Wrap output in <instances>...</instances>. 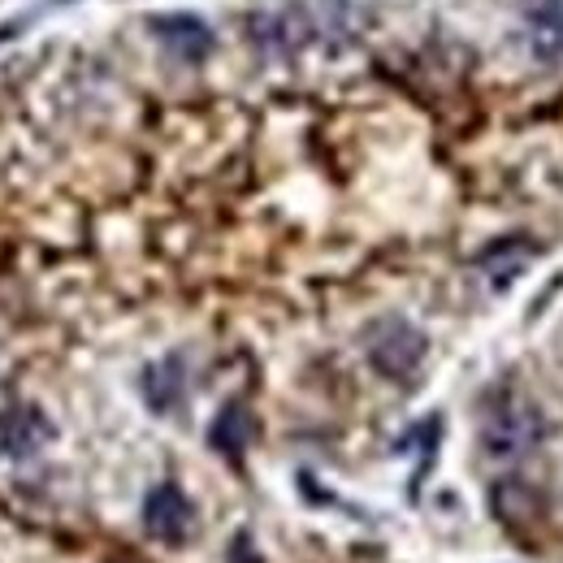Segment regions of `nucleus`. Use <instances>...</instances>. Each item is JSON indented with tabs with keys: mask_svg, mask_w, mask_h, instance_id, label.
I'll return each instance as SVG.
<instances>
[{
	"mask_svg": "<svg viewBox=\"0 0 563 563\" xmlns=\"http://www.w3.org/2000/svg\"><path fill=\"white\" fill-rule=\"evenodd\" d=\"M520 26L533 62H547V66L563 62V0H529L520 13Z\"/></svg>",
	"mask_w": 563,
	"mask_h": 563,
	"instance_id": "39448f33",
	"label": "nucleus"
},
{
	"mask_svg": "<svg viewBox=\"0 0 563 563\" xmlns=\"http://www.w3.org/2000/svg\"><path fill=\"white\" fill-rule=\"evenodd\" d=\"M247 438H252V417H247L239 404H230V408L212 421V446H217L221 455H230V460H239V455H243Z\"/></svg>",
	"mask_w": 563,
	"mask_h": 563,
	"instance_id": "0eeeda50",
	"label": "nucleus"
},
{
	"mask_svg": "<svg viewBox=\"0 0 563 563\" xmlns=\"http://www.w3.org/2000/svg\"><path fill=\"white\" fill-rule=\"evenodd\" d=\"M143 390H147V404H152L156 412H169V408L178 404V395H183V364H178V355L152 364V368L143 373Z\"/></svg>",
	"mask_w": 563,
	"mask_h": 563,
	"instance_id": "423d86ee",
	"label": "nucleus"
},
{
	"mask_svg": "<svg viewBox=\"0 0 563 563\" xmlns=\"http://www.w3.org/2000/svg\"><path fill=\"white\" fill-rule=\"evenodd\" d=\"M143 529L147 538L165 542V547H183L196 529V507L191 498L178 490L174 482H161L156 490H147L143 498Z\"/></svg>",
	"mask_w": 563,
	"mask_h": 563,
	"instance_id": "7ed1b4c3",
	"label": "nucleus"
},
{
	"mask_svg": "<svg viewBox=\"0 0 563 563\" xmlns=\"http://www.w3.org/2000/svg\"><path fill=\"white\" fill-rule=\"evenodd\" d=\"M424 347H429L424 334L412 321H404V317H382L364 334V352L373 360V368L386 373V377H395V382L399 377H412L421 368Z\"/></svg>",
	"mask_w": 563,
	"mask_h": 563,
	"instance_id": "f03ea898",
	"label": "nucleus"
},
{
	"mask_svg": "<svg viewBox=\"0 0 563 563\" xmlns=\"http://www.w3.org/2000/svg\"><path fill=\"white\" fill-rule=\"evenodd\" d=\"M147 31L183 62H205L212 53V26L196 13H156Z\"/></svg>",
	"mask_w": 563,
	"mask_h": 563,
	"instance_id": "20e7f679",
	"label": "nucleus"
},
{
	"mask_svg": "<svg viewBox=\"0 0 563 563\" xmlns=\"http://www.w3.org/2000/svg\"><path fill=\"white\" fill-rule=\"evenodd\" d=\"M547 433L542 421V408L516 390V386H494L482 399V446L486 455L498 464H511V460H525Z\"/></svg>",
	"mask_w": 563,
	"mask_h": 563,
	"instance_id": "f257e3e1",
	"label": "nucleus"
}]
</instances>
